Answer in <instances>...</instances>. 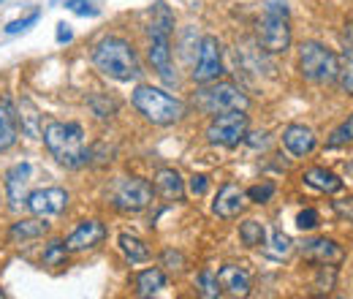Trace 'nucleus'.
Returning a JSON list of instances; mask_svg holds the SVG:
<instances>
[{
  "instance_id": "obj_1",
  "label": "nucleus",
  "mask_w": 353,
  "mask_h": 299,
  "mask_svg": "<svg viewBox=\"0 0 353 299\" xmlns=\"http://www.w3.org/2000/svg\"><path fill=\"white\" fill-rule=\"evenodd\" d=\"M92 63L101 74H106L112 79H120V82L136 79L141 74V66H139V57H136L133 46L123 39H103L92 49Z\"/></svg>"
},
{
  "instance_id": "obj_2",
  "label": "nucleus",
  "mask_w": 353,
  "mask_h": 299,
  "mask_svg": "<svg viewBox=\"0 0 353 299\" xmlns=\"http://www.w3.org/2000/svg\"><path fill=\"white\" fill-rule=\"evenodd\" d=\"M44 142L49 153L63 164V166H82L88 161V147H85V131L77 123H46Z\"/></svg>"
},
{
  "instance_id": "obj_3",
  "label": "nucleus",
  "mask_w": 353,
  "mask_h": 299,
  "mask_svg": "<svg viewBox=\"0 0 353 299\" xmlns=\"http://www.w3.org/2000/svg\"><path fill=\"white\" fill-rule=\"evenodd\" d=\"M133 106L152 126H172L176 120H182V115H185L182 101H176L169 93H163V90L150 85H139L133 90Z\"/></svg>"
},
{
  "instance_id": "obj_4",
  "label": "nucleus",
  "mask_w": 353,
  "mask_h": 299,
  "mask_svg": "<svg viewBox=\"0 0 353 299\" xmlns=\"http://www.w3.org/2000/svg\"><path fill=\"white\" fill-rule=\"evenodd\" d=\"M337 63L340 57L326 49L323 44L318 41H305L299 46V71L302 77L315 82V85H326L337 79Z\"/></svg>"
},
{
  "instance_id": "obj_5",
  "label": "nucleus",
  "mask_w": 353,
  "mask_h": 299,
  "mask_svg": "<svg viewBox=\"0 0 353 299\" xmlns=\"http://www.w3.org/2000/svg\"><path fill=\"white\" fill-rule=\"evenodd\" d=\"M196 106L204 115H221V112H231V109H245L250 106V98L231 82H215L212 87H204L196 93Z\"/></svg>"
},
{
  "instance_id": "obj_6",
  "label": "nucleus",
  "mask_w": 353,
  "mask_h": 299,
  "mask_svg": "<svg viewBox=\"0 0 353 299\" xmlns=\"http://www.w3.org/2000/svg\"><path fill=\"white\" fill-rule=\"evenodd\" d=\"M245 136H248V115H245V109H231V112L215 115L210 128H207V139L212 144H223V147H236Z\"/></svg>"
},
{
  "instance_id": "obj_7",
  "label": "nucleus",
  "mask_w": 353,
  "mask_h": 299,
  "mask_svg": "<svg viewBox=\"0 0 353 299\" xmlns=\"http://www.w3.org/2000/svg\"><path fill=\"white\" fill-rule=\"evenodd\" d=\"M114 207L125 210V213H141L144 207H150L152 202V185L147 180H136V177H125L114 185L112 191Z\"/></svg>"
},
{
  "instance_id": "obj_8",
  "label": "nucleus",
  "mask_w": 353,
  "mask_h": 299,
  "mask_svg": "<svg viewBox=\"0 0 353 299\" xmlns=\"http://www.w3.org/2000/svg\"><path fill=\"white\" fill-rule=\"evenodd\" d=\"M259 41L266 52L280 55L291 46V28H288V17L283 14H264L261 25H259Z\"/></svg>"
},
{
  "instance_id": "obj_9",
  "label": "nucleus",
  "mask_w": 353,
  "mask_h": 299,
  "mask_svg": "<svg viewBox=\"0 0 353 299\" xmlns=\"http://www.w3.org/2000/svg\"><path fill=\"white\" fill-rule=\"evenodd\" d=\"M223 74V63H221V44L215 36H207L201 41V49H199V66L193 71V79L199 85H207V82H215Z\"/></svg>"
},
{
  "instance_id": "obj_10",
  "label": "nucleus",
  "mask_w": 353,
  "mask_h": 299,
  "mask_svg": "<svg viewBox=\"0 0 353 299\" xmlns=\"http://www.w3.org/2000/svg\"><path fill=\"white\" fill-rule=\"evenodd\" d=\"M302 256L307 261H315L321 267H337L345 261V251L343 245H337L334 240H326V237H318V240H307L302 245Z\"/></svg>"
},
{
  "instance_id": "obj_11",
  "label": "nucleus",
  "mask_w": 353,
  "mask_h": 299,
  "mask_svg": "<svg viewBox=\"0 0 353 299\" xmlns=\"http://www.w3.org/2000/svg\"><path fill=\"white\" fill-rule=\"evenodd\" d=\"M28 207H30V213L33 215H57L65 210V204H68V193L63 191V188H41V191H33L30 196H28V202H25Z\"/></svg>"
},
{
  "instance_id": "obj_12",
  "label": "nucleus",
  "mask_w": 353,
  "mask_h": 299,
  "mask_svg": "<svg viewBox=\"0 0 353 299\" xmlns=\"http://www.w3.org/2000/svg\"><path fill=\"white\" fill-rule=\"evenodd\" d=\"M103 237H106L103 223H98V220H82V223L68 234L65 248H68L71 253H82V251H90V248L101 245Z\"/></svg>"
},
{
  "instance_id": "obj_13",
  "label": "nucleus",
  "mask_w": 353,
  "mask_h": 299,
  "mask_svg": "<svg viewBox=\"0 0 353 299\" xmlns=\"http://www.w3.org/2000/svg\"><path fill=\"white\" fill-rule=\"evenodd\" d=\"M169 36H172V33H150V63H152V68L163 77V82H174Z\"/></svg>"
},
{
  "instance_id": "obj_14",
  "label": "nucleus",
  "mask_w": 353,
  "mask_h": 299,
  "mask_svg": "<svg viewBox=\"0 0 353 299\" xmlns=\"http://www.w3.org/2000/svg\"><path fill=\"white\" fill-rule=\"evenodd\" d=\"M245 199H248V193L239 185L228 182V185H223L221 191H218V196L212 202V213L218 215V218H236L245 210V204H248Z\"/></svg>"
},
{
  "instance_id": "obj_15",
  "label": "nucleus",
  "mask_w": 353,
  "mask_h": 299,
  "mask_svg": "<svg viewBox=\"0 0 353 299\" xmlns=\"http://www.w3.org/2000/svg\"><path fill=\"white\" fill-rule=\"evenodd\" d=\"M218 283H221V289L228 297H248L250 294V286H253L250 272L242 269V267H236V264H225L223 267L221 272H218Z\"/></svg>"
},
{
  "instance_id": "obj_16",
  "label": "nucleus",
  "mask_w": 353,
  "mask_h": 299,
  "mask_svg": "<svg viewBox=\"0 0 353 299\" xmlns=\"http://www.w3.org/2000/svg\"><path fill=\"white\" fill-rule=\"evenodd\" d=\"M30 164H17V166H11L8 174H6V193H8V202H11V207H19L22 202H28V185H30Z\"/></svg>"
},
{
  "instance_id": "obj_17",
  "label": "nucleus",
  "mask_w": 353,
  "mask_h": 299,
  "mask_svg": "<svg viewBox=\"0 0 353 299\" xmlns=\"http://www.w3.org/2000/svg\"><path fill=\"white\" fill-rule=\"evenodd\" d=\"M283 144L288 147L291 155L305 158V155H310V153L315 150L318 139H315V133L310 128H305V126H288V128L283 131Z\"/></svg>"
},
{
  "instance_id": "obj_18",
  "label": "nucleus",
  "mask_w": 353,
  "mask_h": 299,
  "mask_svg": "<svg viewBox=\"0 0 353 299\" xmlns=\"http://www.w3.org/2000/svg\"><path fill=\"white\" fill-rule=\"evenodd\" d=\"M155 188L166 202H182V196H185V182H182L176 169H158Z\"/></svg>"
},
{
  "instance_id": "obj_19",
  "label": "nucleus",
  "mask_w": 353,
  "mask_h": 299,
  "mask_svg": "<svg viewBox=\"0 0 353 299\" xmlns=\"http://www.w3.org/2000/svg\"><path fill=\"white\" fill-rule=\"evenodd\" d=\"M305 182L312 185V188H318V191H323V193H337V191H343V180H340L334 171L323 169V166H312V169L305 171Z\"/></svg>"
},
{
  "instance_id": "obj_20",
  "label": "nucleus",
  "mask_w": 353,
  "mask_h": 299,
  "mask_svg": "<svg viewBox=\"0 0 353 299\" xmlns=\"http://www.w3.org/2000/svg\"><path fill=\"white\" fill-rule=\"evenodd\" d=\"M161 289H166V272H163V269L152 267V269L139 272V278H136V291H139V297L158 294Z\"/></svg>"
},
{
  "instance_id": "obj_21",
  "label": "nucleus",
  "mask_w": 353,
  "mask_h": 299,
  "mask_svg": "<svg viewBox=\"0 0 353 299\" xmlns=\"http://www.w3.org/2000/svg\"><path fill=\"white\" fill-rule=\"evenodd\" d=\"M46 229H49V223L36 220V218H30V220H19V223L11 226V240H33V237L46 234Z\"/></svg>"
},
{
  "instance_id": "obj_22",
  "label": "nucleus",
  "mask_w": 353,
  "mask_h": 299,
  "mask_svg": "<svg viewBox=\"0 0 353 299\" xmlns=\"http://www.w3.org/2000/svg\"><path fill=\"white\" fill-rule=\"evenodd\" d=\"M120 248H123V253L131 258L133 264H141V261L150 258V248L139 237H133V234H120Z\"/></svg>"
},
{
  "instance_id": "obj_23",
  "label": "nucleus",
  "mask_w": 353,
  "mask_h": 299,
  "mask_svg": "<svg viewBox=\"0 0 353 299\" xmlns=\"http://www.w3.org/2000/svg\"><path fill=\"white\" fill-rule=\"evenodd\" d=\"M343 93H348L353 95V55L351 49L345 46V52H343V57H340V63H337V79H334Z\"/></svg>"
},
{
  "instance_id": "obj_24",
  "label": "nucleus",
  "mask_w": 353,
  "mask_h": 299,
  "mask_svg": "<svg viewBox=\"0 0 353 299\" xmlns=\"http://www.w3.org/2000/svg\"><path fill=\"white\" fill-rule=\"evenodd\" d=\"M17 142V123H14V115L0 106V150H8L11 144Z\"/></svg>"
},
{
  "instance_id": "obj_25",
  "label": "nucleus",
  "mask_w": 353,
  "mask_h": 299,
  "mask_svg": "<svg viewBox=\"0 0 353 299\" xmlns=\"http://www.w3.org/2000/svg\"><path fill=\"white\" fill-rule=\"evenodd\" d=\"M196 289H199V294H201V297H207V299L221 297V283H218V275H215V272H210V269L199 272V278H196Z\"/></svg>"
},
{
  "instance_id": "obj_26",
  "label": "nucleus",
  "mask_w": 353,
  "mask_h": 299,
  "mask_svg": "<svg viewBox=\"0 0 353 299\" xmlns=\"http://www.w3.org/2000/svg\"><path fill=\"white\" fill-rule=\"evenodd\" d=\"M264 226L259 223V220H245L242 226H239V237H242V242L248 245V248H256V245H261L264 242Z\"/></svg>"
},
{
  "instance_id": "obj_27",
  "label": "nucleus",
  "mask_w": 353,
  "mask_h": 299,
  "mask_svg": "<svg viewBox=\"0 0 353 299\" xmlns=\"http://www.w3.org/2000/svg\"><path fill=\"white\" fill-rule=\"evenodd\" d=\"M65 256H68V248H65V242L54 240V242H49V248H46L44 264H46V267H60V264H65Z\"/></svg>"
},
{
  "instance_id": "obj_28",
  "label": "nucleus",
  "mask_w": 353,
  "mask_h": 299,
  "mask_svg": "<svg viewBox=\"0 0 353 299\" xmlns=\"http://www.w3.org/2000/svg\"><path fill=\"white\" fill-rule=\"evenodd\" d=\"M351 142H353V115L343 126L334 128L332 139H329V147H343V144H351Z\"/></svg>"
},
{
  "instance_id": "obj_29",
  "label": "nucleus",
  "mask_w": 353,
  "mask_h": 299,
  "mask_svg": "<svg viewBox=\"0 0 353 299\" xmlns=\"http://www.w3.org/2000/svg\"><path fill=\"white\" fill-rule=\"evenodd\" d=\"M272 196H274V182H261V185H253V188L248 191V199L256 202V204H264Z\"/></svg>"
},
{
  "instance_id": "obj_30",
  "label": "nucleus",
  "mask_w": 353,
  "mask_h": 299,
  "mask_svg": "<svg viewBox=\"0 0 353 299\" xmlns=\"http://www.w3.org/2000/svg\"><path fill=\"white\" fill-rule=\"evenodd\" d=\"M269 253L277 258L288 256V253H291V240H288L283 231H274V234H272V251H269Z\"/></svg>"
},
{
  "instance_id": "obj_31",
  "label": "nucleus",
  "mask_w": 353,
  "mask_h": 299,
  "mask_svg": "<svg viewBox=\"0 0 353 299\" xmlns=\"http://www.w3.org/2000/svg\"><path fill=\"white\" fill-rule=\"evenodd\" d=\"M22 109H25V115H22L25 131H28L30 136H39V115H36V109H33L28 101H22Z\"/></svg>"
},
{
  "instance_id": "obj_32",
  "label": "nucleus",
  "mask_w": 353,
  "mask_h": 299,
  "mask_svg": "<svg viewBox=\"0 0 353 299\" xmlns=\"http://www.w3.org/2000/svg\"><path fill=\"white\" fill-rule=\"evenodd\" d=\"M65 8L74 11V14H79V17H95L98 14V8L90 0H65Z\"/></svg>"
},
{
  "instance_id": "obj_33",
  "label": "nucleus",
  "mask_w": 353,
  "mask_h": 299,
  "mask_svg": "<svg viewBox=\"0 0 353 299\" xmlns=\"http://www.w3.org/2000/svg\"><path fill=\"white\" fill-rule=\"evenodd\" d=\"M318 220H321V215L315 213V210H302V213L296 215V226H299L302 231H312V229H318Z\"/></svg>"
},
{
  "instance_id": "obj_34",
  "label": "nucleus",
  "mask_w": 353,
  "mask_h": 299,
  "mask_svg": "<svg viewBox=\"0 0 353 299\" xmlns=\"http://www.w3.org/2000/svg\"><path fill=\"white\" fill-rule=\"evenodd\" d=\"M207 185H210V182H207L204 174H193L190 182H188V191H190L193 196H204V193H207Z\"/></svg>"
},
{
  "instance_id": "obj_35",
  "label": "nucleus",
  "mask_w": 353,
  "mask_h": 299,
  "mask_svg": "<svg viewBox=\"0 0 353 299\" xmlns=\"http://www.w3.org/2000/svg\"><path fill=\"white\" fill-rule=\"evenodd\" d=\"M36 19H39V11H33L30 17H25V19H19V22H11V25L6 28V33H11V36H14V33H19V30H28Z\"/></svg>"
},
{
  "instance_id": "obj_36",
  "label": "nucleus",
  "mask_w": 353,
  "mask_h": 299,
  "mask_svg": "<svg viewBox=\"0 0 353 299\" xmlns=\"http://www.w3.org/2000/svg\"><path fill=\"white\" fill-rule=\"evenodd\" d=\"M264 6H266V14H283V17H288L285 0H264Z\"/></svg>"
},
{
  "instance_id": "obj_37",
  "label": "nucleus",
  "mask_w": 353,
  "mask_h": 299,
  "mask_svg": "<svg viewBox=\"0 0 353 299\" xmlns=\"http://www.w3.org/2000/svg\"><path fill=\"white\" fill-rule=\"evenodd\" d=\"M163 264H166L169 269H172V264H176V269H179V264H182V256H179V253H174V251H166V253H163Z\"/></svg>"
},
{
  "instance_id": "obj_38",
  "label": "nucleus",
  "mask_w": 353,
  "mask_h": 299,
  "mask_svg": "<svg viewBox=\"0 0 353 299\" xmlns=\"http://www.w3.org/2000/svg\"><path fill=\"white\" fill-rule=\"evenodd\" d=\"M57 41H71V30H68V25H57Z\"/></svg>"
},
{
  "instance_id": "obj_39",
  "label": "nucleus",
  "mask_w": 353,
  "mask_h": 299,
  "mask_svg": "<svg viewBox=\"0 0 353 299\" xmlns=\"http://www.w3.org/2000/svg\"><path fill=\"white\" fill-rule=\"evenodd\" d=\"M345 46L351 49V55H353V22L345 28Z\"/></svg>"
}]
</instances>
